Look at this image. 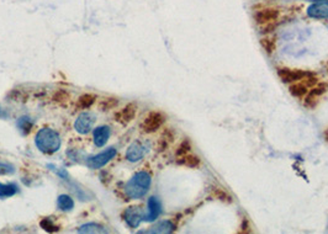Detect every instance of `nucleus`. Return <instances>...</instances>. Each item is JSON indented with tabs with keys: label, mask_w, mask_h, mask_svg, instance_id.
Segmentation results:
<instances>
[{
	"label": "nucleus",
	"mask_w": 328,
	"mask_h": 234,
	"mask_svg": "<svg viewBox=\"0 0 328 234\" xmlns=\"http://www.w3.org/2000/svg\"><path fill=\"white\" fill-rule=\"evenodd\" d=\"M78 233H83V234H88V233L106 234V233H109V230L106 229L104 226H102V224L87 223V224H83L82 227H79Z\"/></svg>",
	"instance_id": "nucleus-16"
},
{
	"label": "nucleus",
	"mask_w": 328,
	"mask_h": 234,
	"mask_svg": "<svg viewBox=\"0 0 328 234\" xmlns=\"http://www.w3.org/2000/svg\"><path fill=\"white\" fill-rule=\"evenodd\" d=\"M123 218H125V222L129 224L131 228H137L140 226V223L143 221L144 216L142 213L140 207H130L127 209L125 213H123Z\"/></svg>",
	"instance_id": "nucleus-11"
},
{
	"label": "nucleus",
	"mask_w": 328,
	"mask_h": 234,
	"mask_svg": "<svg viewBox=\"0 0 328 234\" xmlns=\"http://www.w3.org/2000/svg\"><path fill=\"white\" fill-rule=\"evenodd\" d=\"M262 44H263V47L267 49L268 53H271L274 51V48H275L273 41H270V40H262Z\"/></svg>",
	"instance_id": "nucleus-29"
},
{
	"label": "nucleus",
	"mask_w": 328,
	"mask_h": 234,
	"mask_svg": "<svg viewBox=\"0 0 328 234\" xmlns=\"http://www.w3.org/2000/svg\"><path fill=\"white\" fill-rule=\"evenodd\" d=\"M52 100L58 103H66L70 100V94L68 93L67 90H64V89H58V90H56V93L53 94Z\"/></svg>",
	"instance_id": "nucleus-23"
},
{
	"label": "nucleus",
	"mask_w": 328,
	"mask_h": 234,
	"mask_svg": "<svg viewBox=\"0 0 328 234\" xmlns=\"http://www.w3.org/2000/svg\"><path fill=\"white\" fill-rule=\"evenodd\" d=\"M95 101L96 95H94V94H83L77 101V109L78 110H87V109H90Z\"/></svg>",
	"instance_id": "nucleus-18"
},
{
	"label": "nucleus",
	"mask_w": 328,
	"mask_h": 234,
	"mask_svg": "<svg viewBox=\"0 0 328 234\" xmlns=\"http://www.w3.org/2000/svg\"><path fill=\"white\" fill-rule=\"evenodd\" d=\"M119 105V100L116 97H106V99H103L100 101V110L102 111H109L115 109Z\"/></svg>",
	"instance_id": "nucleus-24"
},
{
	"label": "nucleus",
	"mask_w": 328,
	"mask_h": 234,
	"mask_svg": "<svg viewBox=\"0 0 328 234\" xmlns=\"http://www.w3.org/2000/svg\"><path fill=\"white\" fill-rule=\"evenodd\" d=\"M40 226L42 228L45 232H48V233H56V232H60V226H57V224L53 222L51 218H43V220H41L40 222Z\"/></svg>",
	"instance_id": "nucleus-22"
},
{
	"label": "nucleus",
	"mask_w": 328,
	"mask_h": 234,
	"mask_svg": "<svg viewBox=\"0 0 328 234\" xmlns=\"http://www.w3.org/2000/svg\"><path fill=\"white\" fill-rule=\"evenodd\" d=\"M61 137L55 129L42 128L36 133L35 137V144L38 150L45 154H53L61 148Z\"/></svg>",
	"instance_id": "nucleus-2"
},
{
	"label": "nucleus",
	"mask_w": 328,
	"mask_h": 234,
	"mask_svg": "<svg viewBox=\"0 0 328 234\" xmlns=\"http://www.w3.org/2000/svg\"><path fill=\"white\" fill-rule=\"evenodd\" d=\"M317 82H318L317 78H316V76L311 73L310 75H307L306 78H304L302 81L292 83L289 90H290L292 96L297 97V99H301V97L306 95L307 91H309L313 85L317 84Z\"/></svg>",
	"instance_id": "nucleus-3"
},
{
	"label": "nucleus",
	"mask_w": 328,
	"mask_h": 234,
	"mask_svg": "<svg viewBox=\"0 0 328 234\" xmlns=\"http://www.w3.org/2000/svg\"><path fill=\"white\" fill-rule=\"evenodd\" d=\"M10 99L13 101H26L28 99V94L23 93L22 90H19V89H15L10 93Z\"/></svg>",
	"instance_id": "nucleus-27"
},
{
	"label": "nucleus",
	"mask_w": 328,
	"mask_h": 234,
	"mask_svg": "<svg viewBox=\"0 0 328 234\" xmlns=\"http://www.w3.org/2000/svg\"><path fill=\"white\" fill-rule=\"evenodd\" d=\"M310 72H305V70L301 69H289V68H282V69H277V75L282 79L283 83H286V84H292V83H296L302 81L304 78H306L307 75H310Z\"/></svg>",
	"instance_id": "nucleus-7"
},
{
	"label": "nucleus",
	"mask_w": 328,
	"mask_h": 234,
	"mask_svg": "<svg viewBox=\"0 0 328 234\" xmlns=\"http://www.w3.org/2000/svg\"><path fill=\"white\" fill-rule=\"evenodd\" d=\"M164 121H165V117L162 112L152 111V112H149L146 117H144V120H143V122H142L141 127H142V129H143V132L155 133V132L158 131L162 126H163Z\"/></svg>",
	"instance_id": "nucleus-4"
},
{
	"label": "nucleus",
	"mask_w": 328,
	"mask_h": 234,
	"mask_svg": "<svg viewBox=\"0 0 328 234\" xmlns=\"http://www.w3.org/2000/svg\"><path fill=\"white\" fill-rule=\"evenodd\" d=\"M146 152L147 149L143 144L140 143V142H135V143H132L131 146L129 147V149H127L126 158L129 162H132V163L138 162L143 158Z\"/></svg>",
	"instance_id": "nucleus-12"
},
{
	"label": "nucleus",
	"mask_w": 328,
	"mask_h": 234,
	"mask_svg": "<svg viewBox=\"0 0 328 234\" xmlns=\"http://www.w3.org/2000/svg\"><path fill=\"white\" fill-rule=\"evenodd\" d=\"M189 153H191V143L188 139H184V141L179 144L178 149H176V158H180V157Z\"/></svg>",
	"instance_id": "nucleus-26"
},
{
	"label": "nucleus",
	"mask_w": 328,
	"mask_h": 234,
	"mask_svg": "<svg viewBox=\"0 0 328 234\" xmlns=\"http://www.w3.org/2000/svg\"><path fill=\"white\" fill-rule=\"evenodd\" d=\"M175 229V226L170 221H162L159 223H157L155 227H152V229L146 230L142 233H172Z\"/></svg>",
	"instance_id": "nucleus-17"
},
{
	"label": "nucleus",
	"mask_w": 328,
	"mask_h": 234,
	"mask_svg": "<svg viewBox=\"0 0 328 234\" xmlns=\"http://www.w3.org/2000/svg\"><path fill=\"white\" fill-rule=\"evenodd\" d=\"M277 17H279V10L273 8L261 9V10L254 13V21L258 23V25L263 26H268L270 23L275 22Z\"/></svg>",
	"instance_id": "nucleus-8"
},
{
	"label": "nucleus",
	"mask_w": 328,
	"mask_h": 234,
	"mask_svg": "<svg viewBox=\"0 0 328 234\" xmlns=\"http://www.w3.org/2000/svg\"><path fill=\"white\" fill-rule=\"evenodd\" d=\"M17 191H19V189H17L16 184L0 183V198H8L14 196V195H16Z\"/></svg>",
	"instance_id": "nucleus-19"
},
{
	"label": "nucleus",
	"mask_w": 328,
	"mask_h": 234,
	"mask_svg": "<svg viewBox=\"0 0 328 234\" xmlns=\"http://www.w3.org/2000/svg\"><path fill=\"white\" fill-rule=\"evenodd\" d=\"M111 131L108 126H99L94 129L93 137H94V144L96 147H104L108 143L109 138H110Z\"/></svg>",
	"instance_id": "nucleus-13"
},
{
	"label": "nucleus",
	"mask_w": 328,
	"mask_h": 234,
	"mask_svg": "<svg viewBox=\"0 0 328 234\" xmlns=\"http://www.w3.org/2000/svg\"><path fill=\"white\" fill-rule=\"evenodd\" d=\"M32 126H34V123H32L31 118L29 117H21L19 118V121H17V127H19L20 131L22 132V135H28V133H30L32 129Z\"/></svg>",
	"instance_id": "nucleus-25"
},
{
	"label": "nucleus",
	"mask_w": 328,
	"mask_h": 234,
	"mask_svg": "<svg viewBox=\"0 0 328 234\" xmlns=\"http://www.w3.org/2000/svg\"><path fill=\"white\" fill-rule=\"evenodd\" d=\"M136 114H137V105L134 102H130L125 108L115 114V121H117L121 124H127L135 120Z\"/></svg>",
	"instance_id": "nucleus-10"
},
{
	"label": "nucleus",
	"mask_w": 328,
	"mask_h": 234,
	"mask_svg": "<svg viewBox=\"0 0 328 234\" xmlns=\"http://www.w3.org/2000/svg\"><path fill=\"white\" fill-rule=\"evenodd\" d=\"M178 163L179 164L185 165V167H189V168H196L200 165V159L197 158L196 155H194V154L189 153V154H185V155L178 158Z\"/></svg>",
	"instance_id": "nucleus-21"
},
{
	"label": "nucleus",
	"mask_w": 328,
	"mask_h": 234,
	"mask_svg": "<svg viewBox=\"0 0 328 234\" xmlns=\"http://www.w3.org/2000/svg\"><path fill=\"white\" fill-rule=\"evenodd\" d=\"M116 155V149L115 148H109V149L104 150V152L96 154V155L90 157V158L87 159V165L93 170H96V169H100L105 167L111 159L115 158Z\"/></svg>",
	"instance_id": "nucleus-5"
},
{
	"label": "nucleus",
	"mask_w": 328,
	"mask_h": 234,
	"mask_svg": "<svg viewBox=\"0 0 328 234\" xmlns=\"http://www.w3.org/2000/svg\"><path fill=\"white\" fill-rule=\"evenodd\" d=\"M57 205L61 211L68 212L74 209V201H73L72 197L68 196V195H61L57 200Z\"/></svg>",
	"instance_id": "nucleus-20"
},
{
	"label": "nucleus",
	"mask_w": 328,
	"mask_h": 234,
	"mask_svg": "<svg viewBox=\"0 0 328 234\" xmlns=\"http://www.w3.org/2000/svg\"><path fill=\"white\" fill-rule=\"evenodd\" d=\"M150 183L152 177L147 171H138L126 183L125 194L132 200H138L148 192Z\"/></svg>",
	"instance_id": "nucleus-1"
},
{
	"label": "nucleus",
	"mask_w": 328,
	"mask_h": 234,
	"mask_svg": "<svg viewBox=\"0 0 328 234\" xmlns=\"http://www.w3.org/2000/svg\"><path fill=\"white\" fill-rule=\"evenodd\" d=\"M324 138H326V141L328 142V128H327V131L324 132Z\"/></svg>",
	"instance_id": "nucleus-30"
},
{
	"label": "nucleus",
	"mask_w": 328,
	"mask_h": 234,
	"mask_svg": "<svg viewBox=\"0 0 328 234\" xmlns=\"http://www.w3.org/2000/svg\"><path fill=\"white\" fill-rule=\"evenodd\" d=\"M94 123H95V115L93 112H83L77 117L74 129L81 135H88L93 129Z\"/></svg>",
	"instance_id": "nucleus-6"
},
{
	"label": "nucleus",
	"mask_w": 328,
	"mask_h": 234,
	"mask_svg": "<svg viewBox=\"0 0 328 234\" xmlns=\"http://www.w3.org/2000/svg\"><path fill=\"white\" fill-rule=\"evenodd\" d=\"M161 212H162V206H161V202L158 201V198L150 197L148 200V212H147V215H144L143 220L147 222L155 221L159 217Z\"/></svg>",
	"instance_id": "nucleus-15"
},
{
	"label": "nucleus",
	"mask_w": 328,
	"mask_h": 234,
	"mask_svg": "<svg viewBox=\"0 0 328 234\" xmlns=\"http://www.w3.org/2000/svg\"><path fill=\"white\" fill-rule=\"evenodd\" d=\"M15 171V168L13 165L8 164V163H0V175H8V174H13Z\"/></svg>",
	"instance_id": "nucleus-28"
},
{
	"label": "nucleus",
	"mask_w": 328,
	"mask_h": 234,
	"mask_svg": "<svg viewBox=\"0 0 328 234\" xmlns=\"http://www.w3.org/2000/svg\"><path fill=\"white\" fill-rule=\"evenodd\" d=\"M307 15L313 19H328V2L312 4L307 9Z\"/></svg>",
	"instance_id": "nucleus-14"
},
{
	"label": "nucleus",
	"mask_w": 328,
	"mask_h": 234,
	"mask_svg": "<svg viewBox=\"0 0 328 234\" xmlns=\"http://www.w3.org/2000/svg\"><path fill=\"white\" fill-rule=\"evenodd\" d=\"M327 90H328V85L324 84V83H320V84L313 85L305 95L306 108H315V106L317 105L318 99H320L322 95H324Z\"/></svg>",
	"instance_id": "nucleus-9"
}]
</instances>
